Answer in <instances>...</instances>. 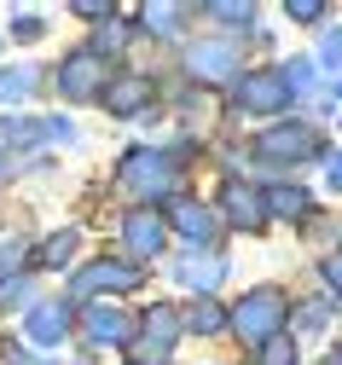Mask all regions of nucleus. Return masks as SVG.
Wrapping results in <instances>:
<instances>
[{"label": "nucleus", "instance_id": "1", "mask_svg": "<svg viewBox=\"0 0 342 365\" xmlns=\"http://www.w3.org/2000/svg\"><path fill=\"white\" fill-rule=\"evenodd\" d=\"M232 331H238L243 342H267V336H278V331H284V290H278V284H256L250 296L238 302Z\"/></svg>", "mask_w": 342, "mask_h": 365}, {"label": "nucleus", "instance_id": "6", "mask_svg": "<svg viewBox=\"0 0 342 365\" xmlns=\"http://www.w3.org/2000/svg\"><path fill=\"white\" fill-rule=\"evenodd\" d=\"M261 151H267V157H284V163L313 157V151H319V128H308V122H278L273 133H261Z\"/></svg>", "mask_w": 342, "mask_h": 365}, {"label": "nucleus", "instance_id": "9", "mask_svg": "<svg viewBox=\"0 0 342 365\" xmlns=\"http://www.w3.org/2000/svg\"><path fill=\"white\" fill-rule=\"evenodd\" d=\"M24 331H29V336H35L41 348H53V342H64V336H70V307H64V302H59V307H46V302H35V307H29V325H24Z\"/></svg>", "mask_w": 342, "mask_h": 365}, {"label": "nucleus", "instance_id": "20", "mask_svg": "<svg viewBox=\"0 0 342 365\" xmlns=\"http://www.w3.org/2000/svg\"><path fill=\"white\" fill-rule=\"evenodd\" d=\"M139 24H145V29H163V35H174V29H180V12H174V6H151Z\"/></svg>", "mask_w": 342, "mask_h": 365}, {"label": "nucleus", "instance_id": "28", "mask_svg": "<svg viewBox=\"0 0 342 365\" xmlns=\"http://www.w3.org/2000/svg\"><path fill=\"white\" fill-rule=\"evenodd\" d=\"M325 174H331V186H342V157H325Z\"/></svg>", "mask_w": 342, "mask_h": 365}, {"label": "nucleus", "instance_id": "7", "mask_svg": "<svg viewBox=\"0 0 342 365\" xmlns=\"http://www.w3.org/2000/svg\"><path fill=\"white\" fill-rule=\"evenodd\" d=\"M139 284V267H128V261H99V267H87V272H76V290L87 296V290H134Z\"/></svg>", "mask_w": 342, "mask_h": 365}, {"label": "nucleus", "instance_id": "8", "mask_svg": "<svg viewBox=\"0 0 342 365\" xmlns=\"http://www.w3.org/2000/svg\"><path fill=\"white\" fill-rule=\"evenodd\" d=\"M122 238H128V250H134V255L151 261V255L169 244V226H163L157 215H128V220H122Z\"/></svg>", "mask_w": 342, "mask_h": 365}, {"label": "nucleus", "instance_id": "22", "mask_svg": "<svg viewBox=\"0 0 342 365\" xmlns=\"http://www.w3.org/2000/svg\"><path fill=\"white\" fill-rule=\"evenodd\" d=\"M319 64H342V29H325L319 35Z\"/></svg>", "mask_w": 342, "mask_h": 365}, {"label": "nucleus", "instance_id": "4", "mask_svg": "<svg viewBox=\"0 0 342 365\" xmlns=\"http://www.w3.org/2000/svg\"><path fill=\"white\" fill-rule=\"evenodd\" d=\"M238 105H243V110H256V116L284 110V105H290V87H284V76L256 70V76H243V81H238Z\"/></svg>", "mask_w": 342, "mask_h": 365}, {"label": "nucleus", "instance_id": "2", "mask_svg": "<svg viewBox=\"0 0 342 365\" xmlns=\"http://www.w3.org/2000/svg\"><path fill=\"white\" fill-rule=\"evenodd\" d=\"M122 186H128L134 197L169 192V186H174V157H169V151H134V157L122 163Z\"/></svg>", "mask_w": 342, "mask_h": 365}, {"label": "nucleus", "instance_id": "17", "mask_svg": "<svg viewBox=\"0 0 342 365\" xmlns=\"http://www.w3.org/2000/svg\"><path fill=\"white\" fill-rule=\"evenodd\" d=\"M186 331H198V336H215L221 331V302H198L186 313Z\"/></svg>", "mask_w": 342, "mask_h": 365}, {"label": "nucleus", "instance_id": "11", "mask_svg": "<svg viewBox=\"0 0 342 365\" xmlns=\"http://www.w3.org/2000/svg\"><path fill=\"white\" fill-rule=\"evenodd\" d=\"M134 331V319L122 307H87V342L99 348V342H122Z\"/></svg>", "mask_w": 342, "mask_h": 365}, {"label": "nucleus", "instance_id": "12", "mask_svg": "<svg viewBox=\"0 0 342 365\" xmlns=\"http://www.w3.org/2000/svg\"><path fill=\"white\" fill-rule=\"evenodd\" d=\"M308 209H313V203H308L302 186H273V192L261 197V215H267V220H278V215H284V220H302Z\"/></svg>", "mask_w": 342, "mask_h": 365}, {"label": "nucleus", "instance_id": "24", "mask_svg": "<svg viewBox=\"0 0 342 365\" xmlns=\"http://www.w3.org/2000/svg\"><path fill=\"white\" fill-rule=\"evenodd\" d=\"M70 255H76V232H59L46 244V261H70Z\"/></svg>", "mask_w": 342, "mask_h": 365}, {"label": "nucleus", "instance_id": "14", "mask_svg": "<svg viewBox=\"0 0 342 365\" xmlns=\"http://www.w3.org/2000/svg\"><path fill=\"white\" fill-rule=\"evenodd\" d=\"M226 215H232V226H261L267 220L261 215V197L250 186H226Z\"/></svg>", "mask_w": 342, "mask_h": 365}, {"label": "nucleus", "instance_id": "3", "mask_svg": "<svg viewBox=\"0 0 342 365\" xmlns=\"http://www.w3.org/2000/svg\"><path fill=\"white\" fill-rule=\"evenodd\" d=\"M99 87H105V64H99V53H70L64 64H59V93L64 99H99Z\"/></svg>", "mask_w": 342, "mask_h": 365}, {"label": "nucleus", "instance_id": "29", "mask_svg": "<svg viewBox=\"0 0 342 365\" xmlns=\"http://www.w3.org/2000/svg\"><path fill=\"white\" fill-rule=\"evenodd\" d=\"M0 174H6V157H0Z\"/></svg>", "mask_w": 342, "mask_h": 365}, {"label": "nucleus", "instance_id": "18", "mask_svg": "<svg viewBox=\"0 0 342 365\" xmlns=\"http://www.w3.org/2000/svg\"><path fill=\"white\" fill-rule=\"evenodd\" d=\"M35 296V284L24 279V272H12V279H0V307H24Z\"/></svg>", "mask_w": 342, "mask_h": 365}, {"label": "nucleus", "instance_id": "10", "mask_svg": "<svg viewBox=\"0 0 342 365\" xmlns=\"http://www.w3.org/2000/svg\"><path fill=\"white\" fill-rule=\"evenodd\" d=\"M99 93H105V110L111 116H134L145 99H151V81H145V76H116L111 87H99Z\"/></svg>", "mask_w": 342, "mask_h": 365}, {"label": "nucleus", "instance_id": "19", "mask_svg": "<svg viewBox=\"0 0 342 365\" xmlns=\"http://www.w3.org/2000/svg\"><path fill=\"white\" fill-rule=\"evenodd\" d=\"M261 365H296V342L290 336H267L261 342Z\"/></svg>", "mask_w": 342, "mask_h": 365}, {"label": "nucleus", "instance_id": "16", "mask_svg": "<svg viewBox=\"0 0 342 365\" xmlns=\"http://www.w3.org/2000/svg\"><path fill=\"white\" fill-rule=\"evenodd\" d=\"M209 220H215V215H209L203 203H174V226H180L186 238H209Z\"/></svg>", "mask_w": 342, "mask_h": 365}, {"label": "nucleus", "instance_id": "21", "mask_svg": "<svg viewBox=\"0 0 342 365\" xmlns=\"http://www.w3.org/2000/svg\"><path fill=\"white\" fill-rule=\"evenodd\" d=\"M18 261H24V238H6V244H0V279H12V272H24Z\"/></svg>", "mask_w": 342, "mask_h": 365}, {"label": "nucleus", "instance_id": "15", "mask_svg": "<svg viewBox=\"0 0 342 365\" xmlns=\"http://www.w3.org/2000/svg\"><path fill=\"white\" fill-rule=\"evenodd\" d=\"M35 93V70L18 64V70H0V105H12V99H29Z\"/></svg>", "mask_w": 342, "mask_h": 365}, {"label": "nucleus", "instance_id": "13", "mask_svg": "<svg viewBox=\"0 0 342 365\" xmlns=\"http://www.w3.org/2000/svg\"><path fill=\"white\" fill-rule=\"evenodd\" d=\"M221 272H226V261H221V255H186L180 284H186V290H191V284H198V290H215V284H221Z\"/></svg>", "mask_w": 342, "mask_h": 365}, {"label": "nucleus", "instance_id": "26", "mask_svg": "<svg viewBox=\"0 0 342 365\" xmlns=\"http://www.w3.org/2000/svg\"><path fill=\"white\" fill-rule=\"evenodd\" d=\"M12 35H18V41H41V18H35V12H24V18L12 24Z\"/></svg>", "mask_w": 342, "mask_h": 365}, {"label": "nucleus", "instance_id": "23", "mask_svg": "<svg viewBox=\"0 0 342 365\" xmlns=\"http://www.w3.org/2000/svg\"><path fill=\"white\" fill-rule=\"evenodd\" d=\"M319 325H325V302H308V307L296 313V331L308 336V331H319Z\"/></svg>", "mask_w": 342, "mask_h": 365}, {"label": "nucleus", "instance_id": "5", "mask_svg": "<svg viewBox=\"0 0 342 365\" xmlns=\"http://www.w3.org/2000/svg\"><path fill=\"white\" fill-rule=\"evenodd\" d=\"M186 64L198 70L203 81H226V76L238 70V41H232V35H215V41H198V47L186 53Z\"/></svg>", "mask_w": 342, "mask_h": 365}, {"label": "nucleus", "instance_id": "27", "mask_svg": "<svg viewBox=\"0 0 342 365\" xmlns=\"http://www.w3.org/2000/svg\"><path fill=\"white\" fill-rule=\"evenodd\" d=\"M325 284H331V290H342V255H336V261H325Z\"/></svg>", "mask_w": 342, "mask_h": 365}, {"label": "nucleus", "instance_id": "25", "mask_svg": "<svg viewBox=\"0 0 342 365\" xmlns=\"http://www.w3.org/2000/svg\"><path fill=\"white\" fill-rule=\"evenodd\" d=\"M284 12H290V18H296V24H313V18L325 12V6H319V0H290V6H284Z\"/></svg>", "mask_w": 342, "mask_h": 365}]
</instances>
